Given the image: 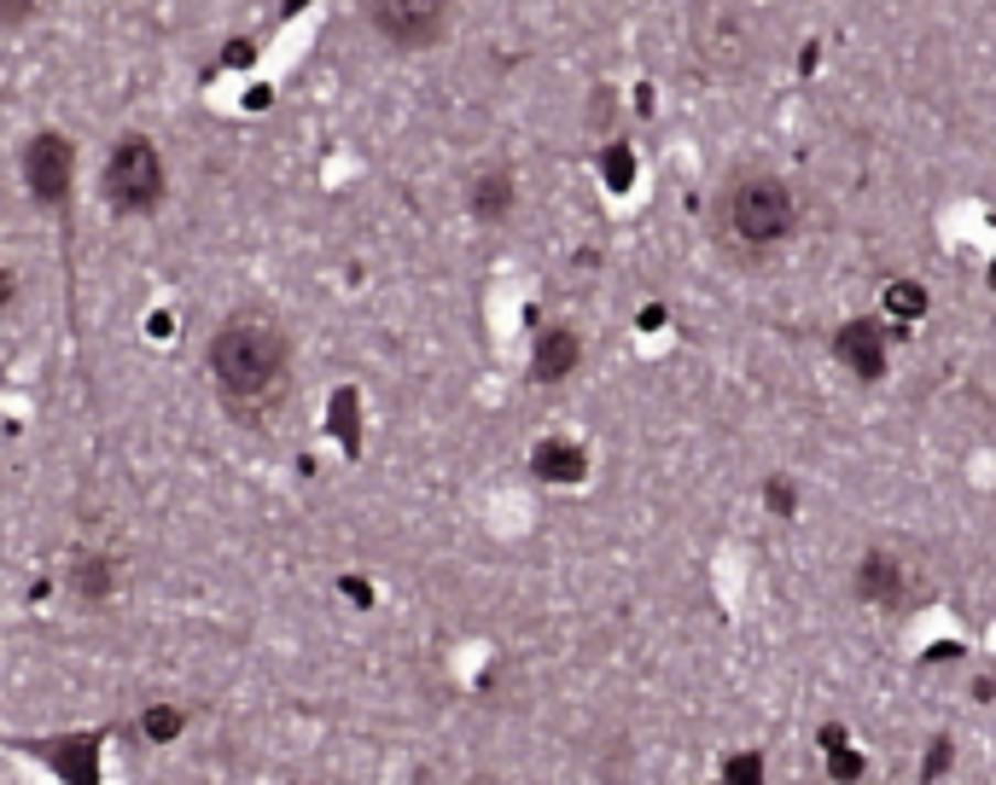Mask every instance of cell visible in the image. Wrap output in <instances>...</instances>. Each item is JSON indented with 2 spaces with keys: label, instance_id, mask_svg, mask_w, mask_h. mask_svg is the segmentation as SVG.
Instances as JSON below:
<instances>
[{
  "label": "cell",
  "instance_id": "cell-1",
  "mask_svg": "<svg viewBox=\"0 0 996 785\" xmlns=\"http://www.w3.org/2000/svg\"><path fill=\"white\" fill-rule=\"evenodd\" d=\"M210 373L221 402L239 413H262L286 390V338L269 315H234L210 344Z\"/></svg>",
  "mask_w": 996,
  "mask_h": 785
},
{
  "label": "cell",
  "instance_id": "cell-2",
  "mask_svg": "<svg viewBox=\"0 0 996 785\" xmlns=\"http://www.w3.org/2000/svg\"><path fill=\"white\" fill-rule=\"evenodd\" d=\"M723 227L728 239L746 244V251H769V244H787L792 227H799V198L781 175H735L723 193Z\"/></svg>",
  "mask_w": 996,
  "mask_h": 785
},
{
  "label": "cell",
  "instance_id": "cell-3",
  "mask_svg": "<svg viewBox=\"0 0 996 785\" xmlns=\"http://www.w3.org/2000/svg\"><path fill=\"white\" fill-rule=\"evenodd\" d=\"M106 198L123 216H140L164 198V163H158L152 140H123L106 163Z\"/></svg>",
  "mask_w": 996,
  "mask_h": 785
},
{
  "label": "cell",
  "instance_id": "cell-4",
  "mask_svg": "<svg viewBox=\"0 0 996 785\" xmlns=\"http://www.w3.org/2000/svg\"><path fill=\"white\" fill-rule=\"evenodd\" d=\"M374 30L402 53H420L450 30V0H368Z\"/></svg>",
  "mask_w": 996,
  "mask_h": 785
},
{
  "label": "cell",
  "instance_id": "cell-5",
  "mask_svg": "<svg viewBox=\"0 0 996 785\" xmlns=\"http://www.w3.org/2000/svg\"><path fill=\"white\" fill-rule=\"evenodd\" d=\"M886 338H891V332H886L880 320H845L840 338H833V356H840L857 379L874 384V379H886Z\"/></svg>",
  "mask_w": 996,
  "mask_h": 785
},
{
  "label": "cell",
  "instance_id": "cell-6",
  "mask_svg": "<svg viewBox=\"0 0 996 785\" xmlns=\"http://www.w3.org/2000/svg\"><path fill=\"white\" fill-rule=\"evenodd\" d=\"M24 170H30V193L35 198H42V204H65V193H71V146H65V140H58V134H35Z\"/></svg>",
  "mask_w": 996,
  "mask_h": 785
},
{
  "label": "cell",
  "instance_id": "cell-7",
  "mask_svg": "<svg viewBox=\"0 0 996 785\" xmlns=\"http://www.w3.org/2000/svg\"><path fill=\"white\" fill-rule=\"evenodd\" d=\"M909 593V570L903 559H891V553H868V559L857 565V599H868V606H903Z\"/></svg>",
  "mask_w": 996,
  "mask_h": 785
},
{
  "label": "cell",
  "instance_id": "cell-8",
  "mask_svg": "<svg viewBox=\"0 0 996 785\" xmlns=\"http://www.w3.org/2000/svg\"><path fill=\"white\" fill-rule=\"evenodd\" d=\"M577 361H583L577 332H565V326H548V332L537 338L531 379H537V384H560V379H572V373H577Z\"/></svg>",
  "mask_w": 996,
  "mask_h": 785
},
{
  "label": "cell",
  "instance_id": "cell-9",
  "mask_svg": "<svg viewBox=\"0 0 996 785\" xmlns=\"http://www.w3.org/2000/svg\"><path fill=\"white\" fill-rule=\"evenodd\" d=\"M531 471L542 483H583V471H588V454L577 448V443H560V437H548V443H537V454H531Z\"/></svg>",
  "mask_w": 996,
  "mask_h": 785
},
{
  "label": "cell",
  "instance_id": "cell-10",
  "mask_svg": "<svg viewBox=\"0 0 996 785\" xmlns=\"http://www.w3.org/2000/svg\"><path fill=\"white\" fill-rule=\"evenodd\" d=\"M473 210H478L484 221H501L507 210H513V175H507V170L478 175V187H473Z\"/></svg>",
  "mask_w": 996,
  "mask_h": 785
},
{
  "label": "cell",
  "instance_id": "cell-11",
  "mask_svg": "<svg viewBox=\"0 0 996 785\" xmlns=\"http://www.w3.org/2000/svg\"><path fill=\"white\" fill-rule=\"evenodd\" d=\"M822 751H827V779H833V785L863 779V756L845 745V728H822Z\"/></svg>",
  "mask_w": 996,
  "mask_h": 785
},
{
  "label": "cell",
  "instance_id": "cell-12",
  "mask_svg": "<svg viewBox=\"0 0 996 785\" xmlns=\"http://www.w3.org/2000/svg\"><path fill=\"white\" fill-rule=\"evenodd\" d=\"M886 308H891V320H921L927 315V292L914 280H898V285H886Z\"/></svg>",
  "mask_w": 996,
  "mask_h": 785
},
{
  "label": "cell",
  "instance_id": "cell-13",
  "mask_svg": "<svg viewBox=\"0 0 996 785\" xmlns=\"http://www.w3.org/2000/svg\"><path fill=\"white\" fill-rule=\"evenodd\" d=\"M600 175H606V187H613V193H624L629 181H636V152H629L624 140H613V146L600 152Z\"/></svg>",
  "mask_w": 996,
  "mask_h": 785
},
{
  "label": "cell",
  "instance_id": "cell-14",
  "mask_svg": "<svg viewBox=\"0 0 996 785\" xmlns=\"http://www.w3.org/2000/svg\"><path fill=\"white\" fill-rule=\"evenodd\" d=\"M723 785H764V756H758V751H740V756H728Z\"/></svg>",
  "mask_w": 996,
  "mask_h": 785
},
{
  "label": "cell",
  "instance_id": "cell-15",
  "mask_svg": "<svg viewBox=\"0 0 996 785\" xmlns=\"http://www.w3.org/2000/svg\"><path fill=\"white\" fill-rule=\"evenodd\" d=\"M764 501L776 506V519H792V512H799V494H792L787 478H769V483H764Z\"/></svg>",
  "mask_w": 996,
  "mask_h": 785
},
{
  "label": "cell",
  "instance_id": "cell-16",
  "mask_svg": "<svg viewBox=\"0 0 996 785\" xmlns=\"http://www.w3.org/2000/svg\"><path fill=\"white\" fill-rule=\"evenodd\" d=\"M950 762H955V745H950V739H932V751H927V768H921V779L932 785V779H939V774L950 768Z\"/></svg>",
  "mask_w": 996,
  "mask_h": 785
},
{
  "label": "cell",
  "instance_id": "cell-17",
  "mask_svg": "<svg viewBox=\"0 0 996 785\" xmlns=\"http://www.w3.org/2000/svg\"><path fill=\"white\" fill-rule=\"evenodd\" d=\"M147 733H152V739L181 733V710H152V716H147Z\"/></svg>",
  "mask_w": 996,
  "mask_h": 785
},
{
  "label": "cell",
  "instance_id": "cell-18",
  "mask_svg": "<svg viewBox=\"0 0 996 785\" xmlns=\"http://www.w3.org/2000/svg\"><path fill=\"white\" fill-rule=\"evenodd\" d=\"M24 12H30V0H0V18H7V24H18Z\"/></svg>",
  "mask_w": 996,
  "mask_h": 785
},
{
  "label": "cell",
  "instance_id": "cell-19",
  "mask_svg": "<svg viewBox=\"0 0 996 785\" xmlns=\"http://www.w3.org/2000/svg\"><path fill=\"white\" fill-rule=\"evenodd\" d=\"M659 326H664V308H659V303L641 308V332H659Z\"/></svg>",
  "mask_w": 996,
  "mask_h": 785
},
{
  "label": "cell",
  "instance_id": "cell-20",
  "mask_svg": "<svg viewBox=\"0 0 996 785\" xmlns=\"http://www.w3.org/2000/svg\"><path fill=\"white\" fill-rule=\"evenodd\" d=\"M7 297H12V285H7V274H0V303H7Z\"/></svg>",
  "mask_w": 996,
  "mask_h": 785
},
{
  "label": "cell",
  "instance_id": "cell-21",
  "mask_svg": "<svg viewBox=\"0 0 996 785\" xmlns=\"http://www.w3.org/2000/svg\"><path fill=\"white\" fill-rule=\"evenodd\" d=\"M990 285H996V257H990Z\"/></svg>",
  "mask_w": 996,
  "mask_h": 785
}]
</instances>
